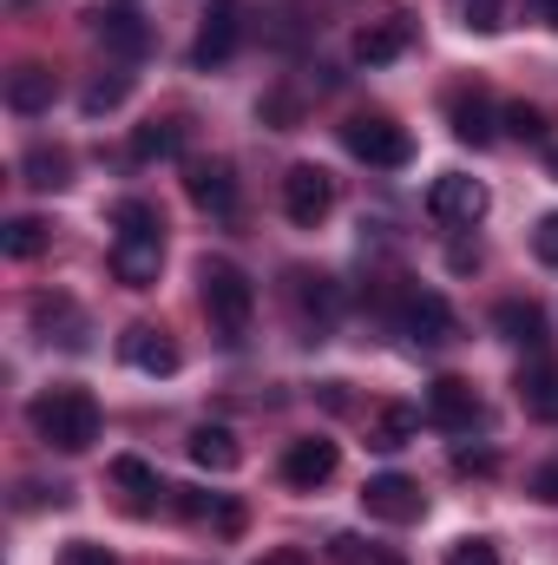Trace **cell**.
<instances>
[{
	"label": "cell",
	"instance_id": "6da1fadb",
	"mask_svg": "<svg viewBox=\"0 0 558 565\" xmlns=\"http://www.w3.org/2000/svg\"><path fill=\"white\" fill-rule=\"evenodd\" d=\"M106 264H112V277L126 289H151L158 282V270H164V217H158V204H144V198H119L112 204V250H106Z\"/></svg>",
	"mask_w": 558,
	"mask_h": 565
},
{
	"label": "cell",
	"instance_id": "7a4b0ae2",
	"mask_svg": "<svg viewBox=\"0 0 558 565\" xmlns=\"http://www.w3.org/2000/svg\"><path fill=\"white\" fill-rule=\"evenodd\" d=\"M26 427H33L53 454H86V447L99 440V402H93L86 388H73V382L40 388V395L26 402Z\"/></svg>",
	"mask_w": 558,
	"mask_h": 565
},
{
	"label": "cell",
	"instance_id": "3957f363",
	"mask_svg": "<svg viewBox=\"0 0 558 565\" xmlns=\"http://www.w3.org/2000/svg\"><path fill=\"white\" fill-rule=\"evenodd\" d=\"M197 289H204V309H211V322L237 342L244 329H250V316H257V282L244 277L230 257H204L197 264Z\"/></svg>",
	"mask_w": 558,
	"mask_h": 565
},
{
	"label": "cell",
	"instance_id": "277c9868",
	"mask_svg": "<svg viewBox=\"0 0 558 565\" xmlns=\"http://www.w3.org/2000/svg\"><path fill=\"white\" fill-rule=\"evenodd\" d=\"M342 145H348L362 164H375V171H401V164L415 158L408 126H395L388 113H355V119L342 126Z\"/></svg>",
	"mask_w": 558,
	"mask_h": 565
},
{
	"label": "cell",
	"instance_id": "5b68a950",
	"mask_svg": "<svg viewBox=\"0 0 558 565\" xmlns=\"http://www.w3.org/2000/svg\"><path fill=\"white\" fill-rule=\"evenodd\" d=\"M244 26H250L244 0H211V7H204V20H197V40H191V66H197V73H217L224 60H237Z\"/></svg>",
	"mask_w": 558,
	"mask_h": 565
},
{
	"label": "cell",
	"instance_id": "8992f818",
	"mask_svg": "<svg viewBox=\"0 0 558 565\" xmlns=\"http://www.w3.org/2000/svg\"><path fill=\"white\" fill-rule=\"evenodd\" d=\"M282 211H289V224L315 231V224L335 211V178H329L322 164H289V171H282Z\"/></svg>",
	"mask_w": 558,
	"mask_h": 565
},
{
	"label": "cell",
	"instance_id": "52a82bcc",
	"mask_svg": "<svg viewBox=\"0 0 558 565\" xmlns=\"http://www.w3.org/2000/svg\"><path fill=\"white\" fill-rule=\"evenodd\" d=\"M486 204H493L486 184L466 178V171H440V178L427 184V217H433V224H480Z\"/></svg>",
	"mask_w": 558,
	"mask_h": 565
},
{
	"label": "cell",
	"instance_id": "ba28073f",
	"mask_svg": "<svg viewBox=\"0 0 558 565\" xmlns=\"http://www.w3.org/2000/svg\"><path fill=\"white\" fill-rule=\"evenodd\" d=\"M86 20H93L99 46H106V53H119V60H139L144 46H151V26H144V7H139V0H99Z\"/></svg>",
	"mask_w": 558,
	"mask_h": 565
},
{
	"label": "cell",
	"instance_id": "9c48e42d",
	"mask_svg": "<svg viewBox=\"0 0 558 565\" xmlns=\"http://www.w3.org/2000/svg\"><path fill=\"white\" fill-rule=\"evenodd\" d=\"M395 322H401V335L415 349H447L453 342V309H447L440 289H408L401 309H395Z\"/></svg>",
	"mask_w": 558,
	"mask_h": 565
},
{
	"label": "cell",
	"instance_id": "30bf717a",
	"mask_svg": "<svg viewBox=\"0 0 558 565\" xmlns=\"http://www.w3.org/2000/svg\"><path fill=\"white\" fill-rule=\"evenodd\" d=\"M362 507L382 526H415L420 513H427V493H420V480H408V473H375L362 487Z\"/></svg>",
	"mask_w": 558,
	"mask_h": 565
},
{
	"label": "cell",
	"instance_id": "8fae6325",
	"mask_svg": "<svg viewBox=\"0 0 558 565\" xmlns=\"http://www.w3.org/2000/svg\"><path fill=\"white\" fill-rule=\"evenodd\" d=\"M427 422L447 427V434H473V427L486 422V402H480V388H473V382L440 375V382L427 388Z\"/></svg>",
	"mask_w": 558,
	"mask_h": 565
},
{
	"label": "cell",
	"instance_id": "7c38bea8",
	"mask_svg": "<svg viewBox=\"0 0 558 565\" xmlns=\"http://www.w3.org/2000/svg\"><path fill=\"white\" fill-rule=\"evenodd\" d=\"M408 46H415V20H408V13H382V20L355 26V40H348V53H355L362 66H395Z\"/></svg>",
	"mask_w": 558,
	"mask_h": 565
},
{
	"label": "cell",
	"instance_id": "4fadbf2b",
	"mask_svg": "<svg viewBox=\"0 0 558 565\" xmlns=\"http://www.w3.org/2000/svg\"><path fill=\"white\" fill-rule=\"evenodd\" d=\"M335 467H342V447H335V440H322V434L289 440V454H282V480H289V487H302V493L329 487V480H335Z\"/></svg>",
	"mask_w": 558,
	"mask_h": 565
},
{
	"label": "cell",
	"instance_id": "5bb4252c",
	"mask_svg": "<svg viewBox=\"0 0 558 565\" xmlns=\"http://www.w3.org/2000/svg\"><path fill=\"white\" fill-rule=\"evenodd\" d=\"M184 191H191L197 211H211V217H237V178H230L224 158H197V164L184 171Z\"/></svg>",
	"mask_w": 558,
	"mask_h": 565
},
{
	"label": "cell",
	"instance_id": "9a60e30c",
	"mask_svg": "<svg viewBox=\"0 0 558 565\" xmlns=\"http://www.w3.org/2000/svg\"><path fill=\"white\" fill-rule=\"evenodd\" d=\"M119 349H126V362H132L139 375H178V362H184V355H178V342H171L158 322H132Z\"/></svg>",
	"mask_w": 558,
	"mask_h": 565
},
{
	"label": "cell",
	"instance_id": "2e32d148",
	"mask_svg": "<svg viewBox=\"0 0 558 565\" xmlns=\"http://www.w3.org/2000/svg\"><path fill=\"white\" fill-rule=\"evenodd\" d=\"M447 126H453V139L460 145H493L500 139V126H493V99H486L480 86H460V93L447 99Z\"/></svg>",
	"mask_w": 558,
	"mask_h": 565
},
{
	"label": "cell",
	"instance_id": "e0dca14e",
	"mask_svg": "<svg viewBox=\"0 0 558 565\" xmlns=\"http://www.w3.org/2000/svg\"><path fill=\"white\" fill-rule=\"evenodd\" d=\"M112 487L126 493V513H151V507L171 493V487L158 480V467L139 460V454H119V460H112Z\"/></svg>",
	"mask_w": 558,
	"mask_h": 565
},
{
	"label": "cell",
	"instance_id": "ac0fdd59",
	"mask_svg": "<svg viewBox=\"0 0 558 565\" xmlns=\"http://www.w3.org/2000/svg\"><path fill=\"white\" fill-rule=\"evenodd\" d=\"M53 93H60V79H53L46 66H13V73H7V113H20V119L53 113Z\"/></svg>",
	"mask_w": 558,
	"mask_h": 565
},
{
	"label": "cell",
	"instance_id": "d6986e66",
	"mask_svg": "<svg viewBox=\"0 0 558 565\" xmlns=\"http://www.w3.org/2000/svg\"><path fill=\"white\" fill-rule=\"evenodd\" d=\"M191 460L204 467V473H237V460H244V447H237V434L230 427H217V422H204V427H191Z\"/></svg>",
	"mask_w": 558,
	"mask_h": 565
},
{
	"label": "cell",
	"instance_id": "ffe728a7",
	"mask_svg": "<svg viewBox=\"0 0 558 565\" xmlns=\"http://www.w3.org/2000/svg\"><path fill=\"white\" fill-rule=\"evenodd\" d=\"M171 493H178V513L197 520V526H204V520H211L217 533H237V526H244V507L224 500V493H204V487H171Z\"/></svg>",
	"mask_w": 558,
	"mask_h": 565
},
{
	"label": "cell",
	"instance_id": "44dd1931",
	"mask_svg": "<svg viewBox=\"0 0 558 565\" xmlns=\"http://www.w3.org/2000/svg\"><path fill=\"white\" fill-rule=\"evenodd\" d=\"M289 296H296V309L315 316V322H335V316H342V289H335V277H322V270H296V277H289Z\"/></svg>",
	"mask_w": 558,
	"mask_h": 565
},
{
	"label": "cell",
	"instance_id": "7402d4cb",
	"mask_svg": "<svg viewBox=\"0 0 558 565\" xmlns=\"http://www.w3.org/2000/svg\"><path fill=\"white\" fill-rule=\"evenodd\" d=\"M493 322H500L506 342H519V349H546V309H539V302H500Z\"/></svg>",
	"mask_w": 558,
	"mask_h": 565
},
{
	"label": "cell",
	"instance_id": "603a6c76",
	"mask_svg": "<svg viewBox=\"0 0 558 565\" xmlns=\"http://www.w3.org/2000/svg\"><path fill=\"white\" fill-rule=\"evenodd\" d=\"M519 408H526V415H539V422H558V369H552V362L519 369Z\"/></svg>",
	"mask_w": 558,
	"mask_h": 565
},
{
	"label": "cell",
	"instance_id": "cb8c5ba5",
	"mask_svg": "<svg viewBox=\"0 0 558 565\" xmlns=\"http://www.w3.org/2000/svg\"><path fill=\"white\" fill-rule=\"evenodd\" d=\"M178 151H184V126H178V119H151V126L132 132V158H139V164H164V158H178Z\"/></svg>",
	"mask_w": 558,
	"mask_h": 565
},
{
	"label": "cell",
	"instance_id": "d4e9b609",
	"mask_svg": "<svg viewBox=\"0 0 558 565\" xmlns=\"http://www.w3.org/2000/svg\"><path fill=\"white\" fill-rule=\"evenodd\" d=\"M415 434H420V408H401V402H395V408H382V415H375V427H368V447L395 454V447H408Z\"/></svg>",
	"mask_w": 558,
	"mask_h": 565
},
{
	"label": "cell",
	"instance_id": "484cf974",
	"mask_svg": "<svg viewBox=\"0 0 558 565\" xmlns=\"http://www.w3.org/2000/svg\"><path fill=\"white\" fill-rule=\"evenodd\" d=\"M20 171H26V184H33V191H60V184H66V151H53V145H33Z\"/></svg>",
	"mask_w": 558,
	"mask_h": 565
},
{
	"label": "cell",
	"instance_id": "4316f807",
	"mask_svg": "<svg viewBox=\"0 0 558 565\" xmlns=\"http://www.w3.org/2000/svg\"><path fill=\"white\" fill-rule=\"evenodd\" d=\"M0 250H7L13 264H26V257H40V250H46V224H40V217H13V224L0 231Z\"/></svg>",
	"mask_w": 558,
	"mask_h": 565
},
{
	"label": "cell",
	"instance_id": "83f0119b",
	"mask_svg": "<svg viewBox=\"0 0 558 565\" xmlns=\"http://www.w3.org/2000/svg\"><path fill=\"white\" fill-rule=\"evenodd\" d=\"M500 126H506V139H519V145H546V113L526 106V99H513V106L500 113Z\"/></svg>",
	"mask_w": 558,
	"mask_h": 565
},
{
	"label": "cell",
	"instance_id": "f1b7e54d",
	"mask_svg": "<svg viewBox=\"0 0 558 565\" xmlns=\"http://www.w3.org/2000/svg\"><path fill=\"white\" fill-rule=\"evenodd\" d=\"M447 7H453V20L473 26V33H500V26H506V0H447Z\"/></svg>",
	"mask_w": 558,
	"mask_h": 565
},
{
	"label": "cell",
	"instance_id": "f546056e",
	"mask_svg": "<svg viewBox=\"0 0 558 565\" xmlns=\"http://www.w3.org/2000/svg\"><path fill=\"white\" fill-rule=\"evenodd\" d=\"M126 93H132V73H112V79H93V86H86V113L99 119V113H112V106H126Z\"/></svg>",
	"mask_w": 558,
	"mask_h": 565
},
{
	"label": "cell",
	"instance_id": "4dcf8cb0",
	"mask_svg": "<svg viewBox=\"0 0 558 565\" xmlns=\"http://www.w3.org/2000/svg\"><path fill=\"white\" fill-rule=\"evenodd\" d=\"M447 565H506V559H500V546H493V540H480V533H473V540H460V546L447 553Z\"/></svg>",
	"mask_w": 558,
	"mask_h": 565
},
{
	"label": "cell",
	"instance_id": "1f68e13d",
	"mask_svg": "<svg viewBox=\"0 0 558 565\" xmlns=\"http://www.w3.org/2000/svg\"><path fill=\"white\" fill-rule=\"evenodd\" d=\"M533 257L558 270V211H546V217H539V231H533Z\"/></svg>",
	"mask_w": 558,
	"mask_h": 565
},
{
	"label": "cell",
	"instance_id": "d6a6232c",
	"mask_svg": "<svg viewBox=\"0 0 558 565\" xmlns=\"http://www.w3.org/2000/svg\"><path fill=\"white\" fill-rule=\"evenodd\" d=\"M60 565H119L106 546H93V540H73L66 553H60Z\"/></svg>",
	"mask_w": 558,
	"mask_h": 565
},
{
	"label": "cell",
	"instance_id": "836d02e7",
	"mask_svg": "<svg viewBox=\"0 0 558 565\" xmlns=\"http://www.w3.org/2000/svg\"><path fill=\"white\" fill-rule=\"evenodd\" d=\"M453 467L460 473H493V454L486 447H453Z\"/></svg>",
	"mask_w": 558,
	"mask_h": 565
},
{
	"label": "cell",
	"instance_id": "e575fe53",
	"mask_svg": "<svg viewBox=\"0 0 558 565\" xmlns=\"http://www.w3.org/2000/svg\"><path fill=\"white\" fill-rule=\"evenodd\" d=\"M533 500H546V507H558V460H546V467L533 473Z\"/></svg>",
	"mask_w": 558,
	"mask_h": 565
},
{
	"label": "cell",
	"instance_id": "d590c367",
	"mask_svg": "<svg viewBox=\"0 0 558 565\" xmlns=\"http://www.w3.org/2000/svg\"><path fill=\"white\" fill-rule=\"evenodd\" d=\"M329 553H335L342 565H362V540H348V533H335V540H329Z\"/></svg>",
	"mask_w": 558,
	"mask_h": 565
},
{
	"label": "cell",
	"instance_id": "8d00e7d4",
	"mask_svg": "<svg viewBox=\"0 0 558 565\" xmlns=\"http://www.w3.org/2000/svg\"><path fill=\"white\" fill-rule=\"evenodd\" d=\"M257 565H309V553H296V546H277V553H264Z\"/></svg>",
	"mask_w": 558,
	"mask_h": 565
},
{
	"label": "cell",
	"instance_id": "74e56055",
	"mask_svg": "<svg viewBox=\"0 0 558 565\" xmlns=\"http://www.w3.org/2000/svg\"><path fill=\"white\" fill-rule=\"evenodd\" d=\"M526 13H539L546 26H558V0H526Z\"/></svg>",
	"mask_w": 558,
	"mask_h": 565
},
{
	"label": "cell",
	"instance_id": "f35d334b",
	"mask_svg": "<svg viewBox=\"0 0 558 565\" xmlns=\"http://www.w3.org/2000/svg\"><path fill=\"white\" fill-rule=\"evenodd\" d=\"M546 164H552V178H558V145H552V151H546Z\"/></svg>",
	"mask_w": 558,
	"mask_h": 565
},
{
	"label": "cell",
	"instance_id": "ab89813d",
	"mask_svg": "<svg viewBox=\"0 0 558 565\" xmlns=\"http://www.w3.org/2000/svg\"><path fill=\"white\" fill-rule=\"evenodd\" d=\"M368 565H401V559H388V553H382V559H375V553H368Z\"/></svg>",
	"mask_w": 558,
	"mask_h": 565
}]
</instances>
